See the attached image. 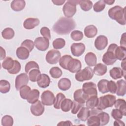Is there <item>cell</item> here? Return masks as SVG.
Returning <instances> with one entry per match:
<instances>
[{
	"instance_id": "6da1fadb",
	"label": "cell",
	"mask_w": 126,
	"mask_h": 126,
	"mask_svg": "<svg viewBox=\"0 0 126 126\" xmlns=\"http://www.w3.org/2000/svg\"><path fill=\"white\" fill-rule=\"evenodd\" d=\"M75 27V22L72 18L61 17L53 25V30L59 34H67Z\"/></svg>"
},
{
	"instance_id": "7a4b0ae2",
	"label": "cell",
	"mask_w": 126,
	"mask_h": 126,
	"mask_svg": "<svg viewBox=\"0 0 126 126\" xmlns=\"http://www.w3.org/2000/svg\"><path fill=\"white\" fill-rule=\"evenodd\" d=\"M108 14L111 19L115 20L120 25H126V7L122 8L120 6L116 5L109 9Z\"/></svg>"
},
{
	"instance_id": "3957f363",
	"label": "cell",
	"mask_w": 126,
	"mask_h": 126,
	"mask_svg": "<svg viewBox=\"0 0 126 126\" xmlns=\"http://www.w3.org/2000/svg\"><path fill=\"white\" fill-rule=\"evenodd\" d=\"M116 98V96L112 94L100 96L98 98V103L96 108L102 111L108 107H111L114 104Z\"/></svg>"
},
{
	"instance_id": "277c9868",
	"label": "cell",
	"mask_w": 126,
	"mask_h": 126,
	"mask_svg": "<svg viewBox=\"0 0 126 126\" xmlns=\"http://www.w3.org/2000/svg\"><path fill=\"white\" fill-rule=\"evenodd\" d=\"M118 45L116 44L112 43L110 44L107 49V52L104 53L102 57V62L107 65L113 64L117 59L115 55V51Z\"/></svg>"
},
{
	"instance_id": "5b68a950",
	"label": "cell",
	"mask_w": 126,
	"mask_h": 126,
	"mask_svg": "<svg viewBox=\"0 0 126 126\" xmlns=\"http://www.w3.org/2000/svg\"><path fill=\"white\" fill-rule=\"evenodd\" d=\"M79 0H67L63 7V11L66 18H71L76 12V5L79 4Z\"/></svg>"
},
{
	"instance_id": "8992f818",
	"label": "cell",
	"mask_w": 126,
	"mask_h": 126,
	"mask_svg": "<svg viewBox=\"0 0 126 126\" xmlns=\"http://www.w3.org/2000/svg\"><path fill=\"white\" fill-rule=\"evenodd\" d=\"M94 76V72L90 67H86L83 69L80 70L75 74V79L79 82L90 80Z\"/></svg>"
},
{
	"instance_id": "52a82bcc",
	"label": "cell",
	"mask_w": 126,
	"mask_h": 126,
	"mask_svg": "<svg viewBox=\"0 0 126 126\" xmlns=\"http://www.w3.org/2000/svg\"><path fill=\"white\" fill-rule=\"evenodd\" d=\"M61 55V53L59 51L56 49H51L46 54L45 59L46 62L49 64H56L60 61Z\"/></svg>"
},
{
	"instance_id": "ba28073f",
	"label": "cell",
	"mask_w": 126,
	"mask_h": 126,
	"mask_svg": "<svg viewBox=\"0 0 126 126\" xmlns=\"http://www.w3.org/2000/svg\"><path fill=\"white\" fill-rule=\"evenodd\" d=\"M82 90L89 97L93 95H97L96 86L93 82H89L84 83L82 86Z\"/></svg>"
},
{
	"instance_id": "9c48e42d",
	"label": "cell",
	"mask_w": 126,
	"mask_h": 126,
	"mask_svg": "<svg viewBox=\"0 0 126 126\" xmlns=\"http://www.w3.org/2000/svg\"><path fill=\"white\" fill-rule=\"evenodd\" d=\"M41 102L44 105L51 106L54 104L55 97L54 94L49 91H44L41 95Z\"/></svg>"
},
{
	"instance_id": "30bf717a",
	"label": "cell",
	"mask_w": 126,
	"mask_h": 126,
	"mask_svg": "<svg viewBox=\"0 0 126 126\" xmlns=\"http://www.w3.org/2000/svg\"><path fill=\"white\" fill-rule=\"evenodd\" d=\"M34 44L38 50L45 51L49 48V40L43 37H38L34 40Z\"/></svg>"
},
{
	"instance_id": "8fae6325",
	"label": "cell",
	"mask_w": 126,
	"mask_h": 126,
	"mask_svg": "<svg viewBox=\"0 0 126 126\" xmlns=\"http://www.w3.org/2000/svg\"><path fill=\"white\" fill-rule=\"evenodd\" d=\"M44 105L40 100L32 104L30 107L32 114L35 116H41L44 112Z\"/></svg>"
},
{
	"instance_id": "7c38bea8",
	"label": "cell",
	"mask_w": 126,
	"mask_h": 126,
	"mask_svg": "<svg viewBox=\"0 0 126 126\" xmlns=\"http://www.w3.org/2000/svg\"><path fill=\"white\" fill-rule=\"evenodd\" d=\"M72 54L76 57L81 56L85 51V45L83 43H74L70 47Z\"/></svg>"
},
{
	"instance_id": "4fadbf2b",
	"label": "cell",
	"mask_w": 126,
	"mask_h": 126,
	"mask_svg": "<svg viewBox=\"0 0 126 126\" xmlns=\"http://www.w3.org/2000/svg\"><path fill=\"white\" fill-rule=\"evenodd\" d=\"M29 77L26 73H22L17 75L15 79V88L19 90L20 88L24 85H27L29 82Z\"/></svg>"
},
{
	"instance_id": "5bb4252c",
	"label": "cell",
	"mask_w": 126,
	"mask_h": 126,
	"mask_svg": "<svg viewBox=\"0 0 126 126\" xmlns=\"http://www.w3.org/2000/svg\"><path fill=\"white\" fill-rule=\"evenodd\" d=\"M108 44L107 38L103 35L98 36L94 41V46L98 50L104 49Z\"/></svg>"
},
{
	"instance_id": "9a60e30c",
	"label": "cell",
	"mask_w": 126,
	"mask_h": 126,
	"mask_svg": "<svg viewBox=\"0 0 126 126\" xmlns=\"http://www.w3.org/2000/svg\"><path fill=\"white\" fill-rule=\"evenodd\" d=\"M82 64L81 62L76 59L72 58L67 65V70L71 73H76L81 70Z\"/></svg>"
},
{
	"instance_id": "2e32d148",
	"label": "cell",
	"mask_w": 126,
	"mask_h": 126,
	"mask_svg": "<svg viewBox=\"0 0 126 126\" xmlns=\"http://www.w3.org/2000/svg\"><path fill=\"white\" fill-rule=\"evenodd\" d=\"M88 98V96L84 93L82 89H80L76 90L73 94L74 100L81 104H84Z\"/></svg>"
},
{
	"instance_id": "e0dca14e",
	"label": "cell",
	"mask_w": 126,
	"mask_h": 126,
	"mask_svg": "<svg viewBox=\"0 0 126 126\" xmlns=\"http://www.w3.org/2000/svg\"><path fill=\"white\" fill-rule=\"evenodd\" d=\"M40 23L39 20L36 18H28L23 23V26L27 30H31L38 26Z\"/></svg>"
},
{
	"instance_id": "ac0fdd59",
	"label": "cell",
	"mask_w": 126,
	"mask_h": 126,
	"mask_svg": "<svg viewBox=\"0 0 126 126\" xmlns=\"http://www.w3.org/2000/svg\"><path fill=\"white\" fill-rule=\"evenodd\" d=\"M38 86L42 88H46L50 83V78L46 74H41L37 80Z\"/></svg>"
},
{
	"instance_id": "d6986e66",
	"label": "cell",
	"mask_w": 126,
	"mask_h": 126,
	"mask_svg": "<svg viewBox=\"0 0 126 126\" xmlns=\"http://www.w3.org/2000/svg\"><path fill=\"white\" fill-rule=\"evenodd\" d=\"M116 94L119 96H123L126 93V83L125 80L121 79L117 81Z\"/></svg>"
},
{
	"instance_id": "ffe728a7",
	"label": "cell",
	"mask_w": 126,
	"mask_h": 126,
	"mask_svg": "<svg viewBox=\"0 0 126 126\" xmlns=\"http://www.w3.org/2000/svg\"><path fill=\"white\" fill-rule=\"evenodd\" d=\"M110 76L114 79H120L122 77L125 76L126 73L123 71V70L118 67H114L112 68L109 71Z\"/></svg>"
},
{
	"instance_id": "44dd1931",
	"label": "cell",
	"mask_w": 126,
	"mask_h": 126,
	"mask_svg": "<svg viewBox=\"0 0 126 126\" xmlns=\"http://www.w3.org/2000/svg\"><path fill=\"white\" fill-rule=\"evenodd\" d=\"M39 97V92L37 89L31 90L27 97V101L31 104H33L38 101Z\"/></svg>"
},
{
	"instance_id": "7402d4cb",
	"label": "cell",
	"mask_w": 126,
	"mask_h": 126,
	"mask_svg": "<svg viewBox=\"0 0 126 126\" xmlns=\"http://www.w3.org/2000/svg\"><path fill=\"white\" fill-rule=\"evenodd\" d=\"M97 33V29L96 27L93 25H88L84 29L85 35L88 38L94 37Z\"/></svg>"
},
{
	"instance_id": "603a6c76",
	"label": "cell",
	"mask_w": 126,
	"mask_h": 126,
	"mask_svg": "<svg viewBox=\"0 0 126 126\" xmlns=\"http://www.w3.org/2000/svg\"><path fill=\"white\" fill-rule=\"evenodd\" d=\"M16 55L19 59L25 60L29 58L30 52L26 48L23 46H20L17 49Z\"/></svg>"
},
{
	"instance_id": "cb8c5ba5",
	"label": "cell",
	"mask_w": 126,
	"mask_h": 126,
	"mask_svg": "<svg viewBox=\"0 0 126 126\" xmlns=\"http://www.w3.org/2000/svg\"><path fill=\"white\" fill-rule=\"evenodd\" d=\"M26 2L23 0H14L10 4L11 8L15 11L22 10L25 7Z\"/></svg>"
},
{
	"instance_id": "d4e9b609",
	"label": "cell",
	"mask_w": 126,
	"mask_h": 126,
	"mask_svg": "<svg viewBox=\"0 0 126 126\" xmlns=\"http://www.w3.org/2000/svg\"><path fill=\"white\" fill-rule=\"evenodd\" d=\"M71 85L70 80L67 78L61 79L58 83V88L62 91H65L70 89Z\"/></svg>"
},
{
	"instance_id": "484cf974",
	"label": "cell",
	"mask_w": 126,
	"mask_h": 126,
	"mask_svg": "<svg viewBox=\"0 0 126 126\" xmlns=\"http://www.w3.org/2000/svg\"><path fill=\"white\" fill-rule=\"evenodd\" d=\"M107 70V66L101 63L96 64L94 68V73L98 76H102L104 75Z\"/></svg>"
},
{
	"instance_id": "4316f807",
	"label": "cell",
	"mask_w": 126,
	"mask_h": 126,
	"mask_svg": "<svg viewBox=\"0 0 126 126\" xmlns=\"http://www.w3.org/2000/svg\"><path fill=\"white\" fill-rule=\"evenodd\" d=\"M96 55L93 52H89L85 56V61L86 64L90 66H94L96 64Z\"/></svg>"
},
{
	"instance_id": "83f0119b",
	"label": "cell",
	"mask_w": 126,
	"mask_h": 126,
	"mask_svg": "<svg viewBox=\"0 0 126 126\" xmlns=\"http://www.w3.org/2000/svg\"><path fill=\"white\" fill-rule=\"evenodd\" d=\"M90 112V110L89 108L85 107H82L77 114V118L80 120L85 122L89 117Z\"/></svg>"
},
{
	"instance_id": "f1b7e54d",
	"label": "cell",
	"mask_w": 126,
	"mask_h": 126,
	"mask_svg": "<svg viewBox=\"0 0 126 126\" xmlns=\"http://www.w3.org/2000/svg\"><path fill=\"white\" fill-rule=\"evenodd\" d=\"M115 55L117 60L122 61L126 58V48L122 46H117L115 51Z\"/></svg>"
},
{
	"instance_id": "f546056e",
	"label": "cell",
	"mask_w": 126,
	"mask_h": 126,
	"mask_svg": "<svg viewBox=\"0 0 126 126\" xmlns=\"http://www.w3.org/2000/svg\"><path fill=\"white\" fill-rule=\"evenodd\" d=\"M98 103V98L97 95L90 96L86 101V106L89 109H93L96 107Z\"/></svg>"
},
{
	"instance_id": "4dcf8cb0",
	"label": "cell",
	"mask_w": 126,
	"mask_h": 126,
	"mask_svg": "<svg viewBox=\"0 0 126 126\" xmlns=\"http://www.w3.org/2000/svg\"><path fill=\"white\" fill-rule=\"evenodd\" d=\"M114 106L116 108L119 109L123 113V116L126 115V101L123 99H118L115 100Z\"/></svg>"
},
{
	"instance_id": "1f68e13d",
	"label": "cell",
	"mask_w": 126,
	"mask_h": 126,
	"mask_svg": "<svg viewBox=\"0 0 126 126\" xmlns=\"http://www.w3.org/2000/svg\"><path fill=\"white\" fill-rule=\"evenodd\" d=\"M108 80L106 79L100 80L97 83V87L98 91L102 94H105L109 92L108 89Z\"/></svg>"
},
{
	"instance_id": "d6a6232c",
	"label": "cell",
	"mask_w": 126,
	"mask_h": 126,
	"mask_svg": "<svg viewBox=\"0 0 126 126\" xmlns=\"http://www.w3.org/2000/svg\"><path fill=\"white\" fill-rule=\"evenodd\" d=\"M73 105V101L68 98H65L61 103V108L63 112H67L70 110Z\"/></svg>"
},
{
	"instance_id": "836d02e7",
	"label": "cell",
	"mask_w": 126,
	"mask_h": 126,
	"mask_svg": "<svg viewBox=\"0 0 126 126\" xmlns=\"http://www.w3.org/2000/svg\"><path fill=\"white\" fill-rule=\"evenodd\" d=\"M97 116L100 120V126H105L109 122L110 117L109 114L106 112L101 111Z\"/></svg>"
},
{
	"instance_id": "e575fe53",
	"label": "cell",
	"mask_w": 126,
	"mask_h": 126,
	"mask_svg": "<svg viewBox=\"0 0 126 126\" xmlns=\"http://www.w3.org/2000/svg\"><path fill=\"white\" fill-rule=\"evenodd\" d=\"M72 59V57L68 55H65L62 57L59 61L60 65L63 69L67 70V65L69 61Z\"/></svg>"
},
{
	"instance_id": "d590c367",
	"label": "cell",
	"mask_w": 126,
	"mask_h": 126,
	"mask_svg": "<svg viewBox=\"0 0 126 126\" xmlns=\"http://www.w3.org/2000/svg\"><path fill=\"white\" fill-rule=\"evenodd\" d=\"M15 35L14 30L10 28H6L4 29L1 32V35L5 39H11Z\"/></svg>"
},
{
	"instance_id": "8d00e7d4",
	"label": "cell",
	"mask_w": 126,
	"mask_h": 126,
	"mask_svg": "<svg viewBox=\"0 0 126 126\" xmlns=\"http://www.w3.org/2000/svg\"><path fill=\"white\" fill-rule=\"evenodd\" d=\"M14 60H13L12 58L9 57H6L2 63V67L8 70H10L14 66Z\"/></svg>"
},
{
	"instance_id": "74e56055",
	"label": "cell",
	"mask_w": 126,
	"mask_h": 126,
	"mask_svg": "<svg viewBox=\"0 0 126 126\" xmlns=\"http://www.w3.org/2000/svg\"><path fill=\"white\" fill-rule=\"evenodd\" d=\"M79 4L82 10L85 11H89L93 6V2L89 0H79Z\"/></svg>"
},
{
	"instance_id": "f35d334b",
	"label": "cell",
	"mask_w": 126,
	"mask_h": 126,
	"mask_svg": "<svg viewBox=\"0 0 126 126\" xmlns=\"http://www.w3.org/2000/svg\"><path fill=\"white\" fill-rule=\"evenodd\" d=\"M65 98V96L63 93H59L57 94L54 103V107L57 109H60L61 103Z\"/></svg>"
},
{
	"instance_id": "ab89813d",
	"label": "cell",
	"mask_w": 126,
	"mask_h": 126,
	"mask_svg": "<svg viewBox=\"0 0 126 126\" xmlns=\"http://www.w3.org/2000/svg\"><path fill=\"white\" fill-rule=\"evenodd\" d=\"M10 84L9 82L5 80L0 81V92L2 94H5L10 91Z\"/></svg>"
},
{
	"instance_id": "60d3db41",
	"label": "cell",
	"mask_w": 126,
	"mask_h": 126,
	"mask_svg": "<svg viewBox=\"0 0 126 126\" xmlns=\"http://www.w3.org/2000/svg\"><path fill=\"white\" fill-rule=\"evenodd\" d=\"M40 71L38 69H33L29 73V80L32 82H36L40 75Z\"/></svg>"
},
{
	"instance_id": "b9f144b4",
	"label": "cell",
	"mask_w": 126,
	"mask_h": 126,
	"mask_svg": "<svg viewBox=\"0 0 126 126\" xmlns=\"http://www.w3.org/2000/svg\"><path fill=\"white\" fill-rule=\"evenodd\" d=\"M49 73L51 77L55 79L60 78V77H61L63 74L62 70L59 67H57V66L52 67L50 69Z\"/></svg>"
},
{
	"instance_id": "7bdbcfd3",
	"label": "cell",
	"mask_w": 126,
	"mask_h": 126,
	"mask_svg": "<svg viewBox=\"0 0 126 126\" xmlns=\"http://www.w3.org/2000/svg\"><path fill=\"white\" fill-rule=\"evenodd\" d=\"M87 125L100 126V120L97 115H91L87 119Z\"/></svg>"
},
{
	"instance_id": "ee69618b",
	"label": "cell",
	"mask_w": 126,
	"mask_h": 126,
	"mask_svg": "<svg viewBox=\"0 0 126 126\" xmlns=\"http://www.w3.org/2000/svg\"><path fill=\"white\" fill-rule=\"evenodd\" d=\"M65 45V41L62 38H58L53 42V46L55 49H61Z\"/></svg>"
},
{
	"instance_id": "f6af8a7d",
	"label": "cell",
	"mask_w": 126,
	"mask_h": 126,
	"mask_svg": "<svg viewBox=\"0 0 126 126\" xmlns=\"http://www.w3.org/2000/svg\"><path fill=\"white\" fill-rule=\"evenodd\" d=\"M33 69H39V65L37 63L34 61H30L26 63L25 67V71L26 73H29V72Z\"/></svg>"
},
{
	"instance_id": "bcb514c9",
	"label": "cell",
	"mask_w": 126,
	"mask_h": 126,
	"mask_svg": "<svg viewBox=\"0 0 126 126\" xmlns=\"http://www.w3.org/2000/svg\"><path fill=\"white\" fill-rule=\"evenodd\" d=\"M31 91V88L27 85H24L21 87L19 90V91L20 95L22 98L24 99H26L27 97Z\"/></svg>"
},
{
	"instance_id": "7dc6e473",
	"label": "cell",
	"mask_w": 126,
	"mask_h": 126,
	"mask_svg": "<svg viewBox=\"0 0 126 126\" xmlns=\"http://www.w3.org/2000/svg\"><path fill=\"white\" fill-rule=\"evenodd\" d=\"M105 4L104 0H99L94 4L93 6L94 10L96 12H101L104 10L105 7Z\"/></svg>"
},
{
	"instance_id": "c3c4849f",
	"label": "cell",
	"mask_w": 126,
	"mask_h": 126,
	"mask_svg": "<svg viewBox=\"0 0 126 126\" xmlns=\"http://www.w3.org/2000/svg\"><path fill=\"white\" fill-rule=\"evenodd\" d=\"M1 125L3 126H12L13 125V118L9 115L4 116L1 119Z\"/></svg>"
},
{
	"instance_id": "681fc988",
	"label": "cell",
	"mask_w": 126,
	"mask_h": 126,
	"mask_svg": "<svg viewBox=\"0 0 126 126\" xmlns=\"http://www.w3.org/2000/svg\"><path fill=\"white\" fill-rule=\"evenodd\" d=\"M70 36L72 39L74 41H80L83 38V33L80 31L75 30L71 32Z\"/></svg>"
},
{
	"instance_id": "f907efd6",
	"label": "cell",
	"mask_w": 126,
	"mask_h": 126,
	"mask_svg": "<svg viewBox=\"0 0 126 126\" xmlns=\"http://www.w3.org/2000/svg\"><path fill=\"white\" fill-rule=\"evenodd\" d=\"M21 45V46L26 48L29 51V52H31L34 48V44L32 40L30 39H26L22 42Z\"/></svg>"
},
{
	"instance_id": "816d5d0a",
	"label": "cell",
	"mask_w": 126,
	"mask_h": 126,
	"mask_svg": "<svg viewBox=\"0 0 126 126\" xmlns=\"http://www.w3.org/2000/svg\"><path fill=\"white\" fill-rule=\"evenodd\" d=\"M21 64L20 63L17 61L14 60V64L13 67L9 70H8L9 73L11 74H15L18 73L21 70Z\"/></svg>"
},
{
	"instance_id": "f5cc1de1",
	"label": "cell",
	"mask_w": 126,
	"mask_h": 126,
	"mask_svg": "<svg viewBox=\"0 0 126 126\" xmlns=\"http://www.w3.org/2000/svg\"><path fill=\"white\" fill-rule=\"evenodd\" d=\"M84 106V104H81L74 100L73 101V105L71 108V113L74 114H76L79 111V110Z\"/></svg>"
},
{
	"instance_id": "db71d44e",
	"label": "cell",
	"mask_w": 126,
	"mask_h": 126,
	"mask_svg": "<svg viewBox=\"0 0 126 126\" xmlns=\"http://www.w3.org/2000/svg\"><path fill=\"white\" fill-rule=\"evenodd\" d=\"M112 117L115 120H120L123 118L122 112L118 109H113L111 112Z\"/></svg>"
},
{
	"instance_id": "11a10c76",
	"label": "cell",
	"mask_w": 126,
	"mask_h": 126,
	"mask_svg": "<svg viewBox=\"0 0 126 126\" xmlns=\"http://www.w3.org/2000/svg\"><path fill=\"white\" fill-rule=\"evenodd\" d=\"M41 34L43 36V37H45L49 40L51 39V33H50V31L46 27H42L40 31Z\"/></svg>"
},
{
	"instance_id": "9f6ffc18",
	"label": "cell",
	"mask_w": 126,
	"mask_h": 126,
	"mask_svg": "<svg viewBox=\"0 0 126 126\" xmlns=\"http://www.w3.org/2000/svg\"><path fill=\"white\" fill-rule=\"evenodd\" d=\"M108 89L109 92L112 94H115L117 90V85L116 83L112 81H109L108 83Z\"/></svg>"
},
{
	"instance_id": "6f0895ef",
	"label": "cell",
	"mask_w": 126,
	"mask_h": 126,
	"mask_svg": "<svg viewBox=\"0 0 126 126\" xmlns=\"http://www.w3.org/2000/svg\"><path fill=\"white\" fill-rule=\"evenodd\" d=\"M126 33H124L122 36H121V40H120V46H122L124 47L125 48L126 47Z\"/></svg>"
},
{
	"instance_id": "680465c9",
	"label": "cell",
	"mask_w": 126,
	"mask_h": 126,
	"mask_svg": "<svg viewBox=\"0 0 126 126\" xmlns=\"http://www.w3.org/2000/svg\"><path fill=\"white\" fill-rule=\"evenodd\" d=\"M73 124L70 121H61L59 123L57 124V126H72Z\"/></svg>"
},
{
	"instance_id": "91938a15",
	"label": "cell",
	"mask_w": 126,
	"mask_h": 126,
	"mask_svg": "<svg viewBox=\"0 0 126 126\" xmlns=\"http://www.w3.org/2000/svg\"><path fill=\"white\" fill-rule=\"evenodd\" d=\"M0 60H2L3 59H4L6 56V52L5 50L2 47H0Z\"/></svg>"
},
{
	"instance_id": "94428289",
	"label": "cell",
	"mask_w": 126,
	"mask_h": 126,
	"mask_svg": "<svg viewBox=\"0 0 126 126\" xmlns=\"http://www.w3.org/2000/svg\"><path fill=\"white\" fill-rule=\"evenodd\" d=\"M113 124H114V126H125V123L123 121H122L120 120H116V121L114 122Z\"/></svg>"
},
{
	"instance_id": "6125c7cd",
	"label": "cell",
	"mask_w": 126,
	"mask_h": 126,
	"mask_svg": "<svg viewBox=\"0 0 126 126\" xmlns=\"http://www.w3.org/2000/svg\"><path fill=\"white\" fill-rule=\"evenodd\" d=\"M52 2L54 3L55 5H61L63 4L64 2H65V0H52Z\"/></svg>"
},
{
	"instance_id": "be15d7a7",
	"label": "cell",
	"mask_w": 126,
	"mask_h": 126,
	"mask_svg": "<svg viewBox=\"0 0 126 126\" xmlns=\"http://www.w3.org/2000/svg\"><path fill=\"white\" fill-rule=\"evenodd\" d=\"M121 66L123 68V71L126 73V69H125V67H126V58L122 60V62L121 63Z\"/></svg>"
},
{
	"instance_id": "e7e4bbea",
	"label": "cell",
	"mask_w": 126,
	"mask_h": 126,
	"mask_svg": "<svg viewBox=\"0 0 126 126\" xmlns=\"http://www.w3.org/2000/svg\"><path fill=\"white\" fill-rule=\"evenodd\" d=\"M104 2H105V4H107L108 5H112L114 3L115 0H104Z\"/></svg>"
}]
</instances>
